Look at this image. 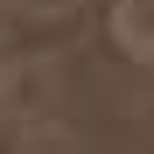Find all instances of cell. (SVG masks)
I'll return each instance as SVG.
<instances>
[{
  "instance_id": "obj_1",
  "label": "cell",
  "mask_w": 154,
  "mask_h": 154,
  "mask_svg": "<svg viewBox=\"0 0 154 154\" xmlns=\"http://www.w3.org/2000/svg\"><path fill=\"white\" fill-rule=\"evenodd\" d=\"M112 49L154 63V0H112Z\"/></svg>"
},
{
  "instance_id": "obj_2",
  "label": "cell",
  "mask_w": 154,
  "mask_h": 154,
  "mask_svg": "<svg viewBox=\"0 0 154 154\" xmlns=\"http://www.w3.org/2000/svg\"><path fill=\"white\" fill-rule=\"evenodd\" d=\"M14 154H70V140H63V133H49V126H42V133H28V140H21Z\"/></svg>"
}]
</instances>
